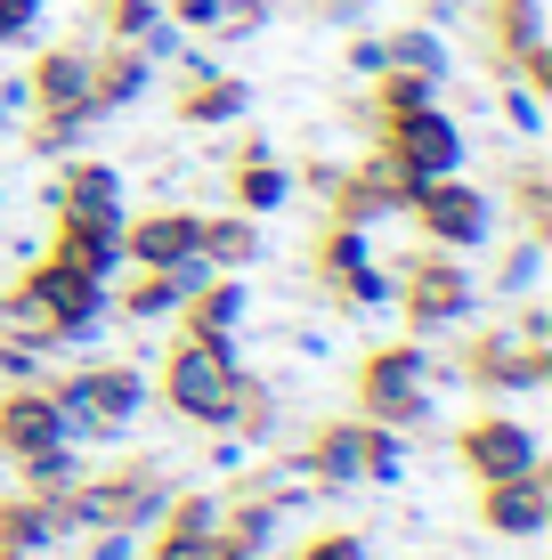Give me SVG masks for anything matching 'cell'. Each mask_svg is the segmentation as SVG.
Returning a JSON list of instances; mask_svg holds the SVG:
<instances>
[{
	"label": "cell",
	"mask_w": 552,
	"mask_h": 560,
	"mask_svg": "<svg viewBox=\"0 0 552 560\" xmlns=\"http://www.w3.org/2000/svg\"><path fill=\"white\" fill-rule=\"evenodd\" d=\"M49 390H57V407H66V439L73 447H114V439L146 415V398H155L130 358H82L73 374H57Z\"/></svg>",
	"instance_id": "cell-1"
},
{
	"label": "cell",
	"mask_w": 552,
	"mask_h": 560,
	"mask_svg": "<svg viewBox=\"0 0 552 560\" xmlns=\"http://www.w3.org/2000/svg\"><path fill=\"white\" fill-rule=\"evenodd\" d=\"M390 308L407 317L414 341H439V334H463L471 317H480V277H471L463 253H439V244H423V253L398 260L390 277Z\"/></svg>",
	"instance_id": "cell-2"
},
{
	"label": "cell",
	"mask_w": 552,
	"mask_h": 560,
	"mask_svg": "<svg viewBox=\"0 0 552 560\" xmlns=\"http://www.w3.org/2000/svg\"><path fill=\"white\" fill-rule=\"evenodd\" d=\"M431 398H439V358L431 341H374L357 358V415L383 422V431H423L431 422Z\"/></svg>",
	"instance_id": "cell-3"
},
{
	"label": "cell",
	"mask_w": 552,
	"mask_h": 560,
	"mask_svg": "<svg viewBox=\"0 0 552 560\" xmlns=\"http://www.w3.org/2000/svg\"><path fill=\"white\" fill-rule=\"evenodd\" d=\"M236 374H244L236 341H187V334H171V350H163L155 374H146V390H155L179 422L220 431V422H227V398H236Z\"/></svg>",
	"instance_id": "cell-4"
},
{
	"label": "cell",
	"mask_w": 552,
	"mask_h": 560,
	"mask_svg": "<svg viewBox=\"0 0 552 560\" xmlns=\"http://www.w3.org/2000/svg\"><path fill=\"white\" fill-rule=\"evenodd\" d=\"M398 220H414V236L423 244H439V253H488L496 244V228H504V211H496V196L488 187H471L463 171H447V179H423L407 196V211Z\"/></svg>",
	"instance_id": "cell-5"
},
{
	"label": "cell",
	"mask_w": 552,
	"mask_h": 560,
	"mask_svg": "<svg viewBox=\"0 0 552 560\" xmlns=\"http://www.w3.org/2000/svg\"><path fill=\"white\" fill-rule=\"evenodd\" d=\"M374 147H383L414 187H423V179H447V171H463V154H471L463 130H455V114H447L439 98L414 106V114H398V122H374Z\"/></svg>",
	"instance_id": "cell-6"
},
{
	"label": "cell",
	"mask_w": 552,
	"mask_h": 560,
	"mask_svg": "<svg viewBox=\"0 0 552 560\" xmlns=\"http://www.w3.org/2000/svg\"><path fill=\"white\" fill-rule=\"evenodd\" d=\"M455 455H463V471L480 479H520V471H544V455H537V431H528L520 415H504V407H480L455 431Z\"/></svg>",
	"instance_id": "cell-7"
},
{
	"label": "cell",
	"mask_w": 552,
	"mask_h": 560,
	"mask_svg": "<svg viewBox=\"0 0 552 560\" xmlns=\"http://www.w3.org/2000/svg\"><path fill=\"white\" fill-rule=\"evenodd\" d=\"M122 268H203V211L187 203L122 211Z\"/></svg>",
	"instance_id": "cell-8"
},
{
	"label": "cell",
	"mask_w": 552,
	"mask_h": 560,
	"mask_svg": "<svg viewBox=\"0 0 552 560\" xmlns=\"http://www.w3.org/2000/svg\"><path fill=\"white\" fill-rule=\"evenodd\" d=\"M244 106H252V90L227 66H212V57H196V49L179 57V90H171L179 130H227V122H244Z\"/></svg>",
	"instance_id": "cell-9"
},
{
	"label": "cell",
	"mask_w": 552,
	"mask_h": 560,
	"mask_svg": "<svg viewBox=\"0 0 552 560\" xmlns=\"http://www.w3.org/2000/svg\"><path fill=\"white\" fill-rule=\"evenodd\" d=\"M49 211L57 220H98V228H122V171L98 163V154H66V171L49 179Z\"/></svg>",
	"instance_id": "cell-10"
},
{
	"label": "cell",
	"mask_w": 552,
	"mask_h": 560,
	"mask_svg": "<svg viewBox=\"0 0 552 560\" xmlns=\"http://www.w3.org/2000/svg\"><path fill=\"white\" fill-rule=\"evenodd\" d=\"M480 57H488V82H512L528 49L544 42V0H480Z\"/></svg>",
	"instance_id": "cell-11"
},
{
	"label": "cell",
	"mask_w": 552,
	"mask_h": 560,
	"mask_svg": "<svg viewBox=\"0 0 552 560\" xmlns=\"http://www.w3.org/2000/svg\"><path fill=\"white\" fill-rule=\"evenodd\" d=\"M244 308H252V293H244V277H203L196 293L179 301V317H171V334H187V341H236Z\"/></svg>",
	"instance_id": "cell-12"
},
{
	"label": "cell",
	"mask_w": 552,
	"mask_h": 560,
	"mask_svg": "<svg viewBox=\"0 0 552 560\" xmlns=\"http://www.w3.org/2000/svg\"><path fill=\"white\" fill-rule=\"evenodd\" d=\"M480 528L488 536H537L544 528V471L488 479V488H480Z\"/></svg>",
	"instance_id": "cell-13"
},
{
	"label": "cell",
	"mask_w": 552,
	"mask_h": 560,
	"mask_svg": "<svg viewBox=\"0 0 552 560\" xmlns=\"http://www.w3.org/2000/svg\"><path fill=\"white\" fill-rule=\"evenodd\" d=\"M260 260V220L252 211H203V268L212 277H244V268Z\"/></svg>",
	"instance_id": "cell-14"
},
{
	"label": "cell",
	"mask_w": 552,
	"mask_h": 560,
	"mask_svg": "<svg viewBox=\"0 0 552 560\" xmlns=\"http://www.w3.org/2000/svg\"><path fill=\"white\" fill-rule=\"evenodd\" d=\"M227 203L252 211V220H269V211L293 203V171H284L277 154H244V163L227 171Z\"/></svg>",
	"instance_id": "cell-15"
},
{
	"label": "cell",
	"mask_w": 552,
	"mask_h": 560,
	"mask_svg": "<svg viewBox=\"0 0 552 560\" xmlns=\"http://www.w3.org/2000/svg\"><path fill=\"white\" fill-rule=\"evenodd\" d=\"M496 211H512L520 220V236H552V187H544V163L537 154H520V171H512V187H504V203Z\"/></svg>",
	"instance_id": "cell-16"
},
{
	"label": "cell",
	"mask_w": 552,
	"mask_h": 560,
	"mask_svg": "<svg viewBox=\"0 0 552 560\" xmlns=\"http://www.w3.org/2000/svg\"><path fill=\"white\" fill-rule=\"evenodd\" d=\"M383 57L398 73H431V82H447V42H439V25H398L383 33Z\"/></svg>",
	"instance_id": "cell-17"
},
{
	"label": "cell",
	"mask_w": 552,
	"mask_h": 560,
	"mask_svg": "<svg viewBox=\"0 0 552 560\" xmlns=\"http://www.w3.org/2000/svg\"><path fill=\"white\" fill-rule=\"evenodd\" d=\"M90 33L98 42H146L155 33V16H163V0H90Z\"/></svg>",
	"instance_id": "cell-18"
},
{
	"label": "cell",
	"mask_w": 552,
	"mask_h": 560,
	"mask_svg": "<svg viewBox=\"0 0 552 560\" xmlns=\"http://www.w3.org/2000/svg\"><path fill=\"white\" fill-rule=\"evenodd\" d=\"M537 268H544V244H537V236H520V244H512V253L496 260L488 293H496V301H528V293H537Z\"/></svg>",
	"instance_id": "cell-19"
},
{
	"label": "cell",
	"mask_w": 552,
	"mask_h": 560,
	"mask_svg": "<svg viewBox=\"0 0 552 560\" xmlns=\"http://www.w3.org/2000/svg\"><path fill=\"white\" fill-rule=\"evenodd\" d=\"M42 9H49V0H0V49H33Z\"/></svg>",
	"instance_id": "cell-20"
},
{
	"label": "cell",
	"mask_w": 552,
	"mask_h": 560,
	"mask_svg": "<svg viewBox=\"0 0 552 560\" xmlns=\"http://www.w3.org/2000/svg\"><path fill=\"white\" fill-rule=\"evenodd\" d=\"M163 16H171L179 33H212V25H220V0H163Z\"/></svg>",
	"instance_id": "cell-21"
},
{
	"label": "cell",
	"mask_w": 552,
	"mask_h": 560,
	"mask_svg": "<svg viewBox=\"0 0 552 560\" xmlns=\"http://www.w3.org/2000/svg\"><path fill=\"white\" fill-rule=\"evenodd\" d=\"M383 66H390V57H383V33H350V73H357V82H374Z\"/></svg>",
	"instance_id": "cell-22"
},
{
	"label": "cell",
	"mask_w": 552,
	"mask_h": 560,
	"mask_svg": "<svg viewBox=\"0 0 552 560\" xmlns=\"http://www.w3.org/2000/svg\"><path fill=\"white\" fill-rule=\"evenodd\" d=\"M317 16H326V25H357V16H366V0H309Z\"/></svg>",
	"instance_id": "cell-23"
}]
</instances>
